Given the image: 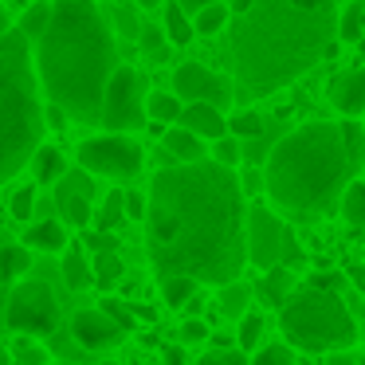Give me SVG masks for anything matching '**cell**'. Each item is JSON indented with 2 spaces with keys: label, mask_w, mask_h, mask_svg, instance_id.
I'll list each match as a JSON object with an SVG mask.
<instances>
[{
  "label": "cell",
  "mask_w": 365,
  "mask_h": 365,
  "mask_svg": "<svg viewBox=\"0 0 365 365\" xmlns=\"http://www.w3.org/2000/svg\"><path fill=\"white\" fill-rule=\"evenodd\" d=\"M145 252L158 275H189L200 287L240 283L247 267V192L236 169L205 158L165 165L150 181Z\"/></svg>",
  "instance_id": "1"
},
{
  "label": "cell",
  "mask_w": 365,
  "mask_h": 365,
  "mask_svg": "<svg viewBox=\"0 0 365 365\" xmlns=\"http://www.w3.org/2000/svg\"><path fill=\"white\" fill-rule=\"evenodd\" d=\"M220 56L240 95L267 98L338 48V0H224Z\"/></svg>",
  "instance_id": "2"
},
{
  "label": "cell",
  "mask_w": 365,
  "mask_h": 365,
  "mask_svg": "<svg viewBox=\"0 0 365 365\" xmlns=\"http://www.w3.org/2000/svg\"><path fill=\"white\" fill-rule=\"evenodd\" d=\"M365 169V122H307L275 142L263 169L267 200L279 216L318 224L341 212V197Z\"/></svg>",
  "instance_id": "3"
},
{
  "label": "cell",
  "mask_w": 365,
  "mask_h": 365,
  "mask_svg": "<svg viewBox=\"0 0 365 365\" xmlns=\"http://www.w3.org/2000/svg\"><path fill=\"white\" fill-rule=\"evenodd\" d=\"M122 67L118 43L95 0H56V16L36 43V75L48 103L79 126H103V103Z\"/></svg>",
  "instance_id": "4"
},
{
  "label": "cell",
  "mask_w": 365,
  "mask_h": 365,
  "mask_svg": "<svg viewBox=\"0 0 365 365\" xmlns=\"http://www.w3.org/2000/svg\"><path fill=\"white\" fill-rule=\"evenodd\" d=\"M43 103L36 48L20 28L0 40V185H9L20 169L32 165L43 145Z\"/></svg>",
  "instance_id": "5"
},
{
  "label": "cell",
  "mask_w": 365,
  "mask_h": 365,
  "mask_svg": "<svg viewBox=\"0 0 365 365\" xmlns=\"http://www.w3.org/2000/svg\"><path fill=\"white\" fill-rule=\"evenodd\" d=\"M279 334L302 354H341L357 341V318L334 287L307 283L279 310Z\"/></svg>",
  "instance_id": "6"
},
{
  "label": "cell",
  "mask_w": 365,
  "mask_h": 365,
  "mask_svg": "<svg viewBox=\"0 0 365 365\" xmlns=\"http://www.w3.org/2000/svg\"><path fill=\"white\" fill-rule=\"evenodd\" d=\"M150 122V83L138 67L122 63L106 87L103 103V126L106 134H134Z\"/></svg>",
  "instance_id": "7"
},
{
  "label": "cell",
  "mask_w": 365,
  "mask_h": 365,
  "mask_svg": "<svg viewBox=\"0 0 365 365\" xmlns=\"http://www.w3.org/2000/svg\"><path fill=\"white\" fill-rule=\"evenodd\" d=\"M79 169L95 177H110V181H130L142 173L145 165V150L134 134H95L87 142H79L75 150Z\"/></svg>",
  "instance_id": "8"
},
{
  "label": "cell",
  "mask_w": 365,
  "mask_h": 365,
  "mask_svg": "<svg viewBox=\"0 0 365 365\" xmlns=\"http://www.w3.org/2000/svg\"><path fill=\"white\" fill-rule=\"evenodd\" d=\"M4 322L9 330L24 334V338H51L59 326V302L43 279H24L9 291V307H4Z\"/></svg>",
  "instance_id": "9"
},
{
  "label": "cell",
  "mask_w": 365,
  "mask_h": 365,
  "mask_svg": "<svg viewBox=\"0 0 365 365\" xmlns=\"http://www.w3.org/2000/svg\"><path fill=\"white\" fill-rule=\"evenodd\" d=\"M291 244L283 216L267 205H252L247 208V263H255L259 271L283 267V252Z\"/></svg>",
  "instance_id": "10"
},
{
  "label": "cell",
  "mask_w": 365,
  "mask_h": 365,
  "mask_svg": "<svg viewBox=\"0 0 365 365\" xmlns=\"http://www.w3.org/2000/svg\"><path fill=\"white\" fill-rule=\"evenodd\" d=\"M173 91L181 95V103H208V106H220V110H228L232 98L240 95L232 75H220L205 63H177Z\"/></svg>",
  "instance_id": "11"
},
{
  "label": "cell",
  "mask_w": 365,
  "mask_h": 365,
  "mask_svg": "<svg viewBox=\"0 0 365 365\" xmlns=\"http://www.w3.org/2000/svg\"><path fill=\"white\" fill-rule=\"evenodd\" d=\"M91 200H95V173H87V169H71L56 185V212L67 228H91L95 224Z\"/></svg>",
  "instance_id": "12"
},
{
  "label": "cell",
  "mask_w": 365,
  "mask_h": 365,
  "mask_svg": "<svg viewBox=\"0 0 365 365\" xmlns=\"http://www.w3.org/2000/svg\"><path fill=\"white\" fill-rule=\"evenodd\" d=\"M71 338L79 341L83 349H95V354H98V349L118 346V341L126 338V326H118L103 307H98V310H75V318H71Z\"/></svg>",
  "instance_id": "13"
},
{
  "label": "cell",
  "mask_w": 365,
  "mask_h": 365,
  "mask_svg": "<svg viewBox=\"0 0 365 365\" xmlns=\"http://www.w3.org/2000/svg\"><path fill=\"white\" fill-rule=\"evenodd\" d=\"M330 103L341 118H365V67H349V71L334 75Z\"/></svg>",
  "instance_id": "14"
},
{
  "label": "cell",
  "mask_w": 365,
  "mask_h": 365,
  "mask_svg": "<svg viewBox=\"0 0 365 365\" xmlns=\"http://www.w3.org/2000/svg\"><path fill=\"white\" fill-rule=\"evenodd\" d=\"M177 126L192 130L205 142H220V138H228V114L220 106H208V103H185V114Z\"/></svg>",
  "instance_id": "15"
},
{
  "label": "cell",
  "mask_w": 365,
  "mask_h": 365,
  "mask_svg": "<svg viewBox=\"0 0 365 365\" xmlns=\"http://www.w3.org/2000/svg\"><path fill=\"white\" fill-rule=\"evenodd\" d=\"M24 244L32 252H43V255H63L71 247V236H67V224L59 220H32L24 232Z\"/></svg>",
  "instance_id": "16"
},
{
  "label": "cell",
  "mask_w": 365,
  "mask_h": 365,
  "mask_svg": "<svg viewBox=\"0 0 365 365\" xmlns=\"http://www.w3.org/2000/svg\"><path fill=\"white\" fill-rule=\"evenodd\" d=\"M255 294H259L263 310H283L287 302L294 299V275H291V267H271V271H263Z\"/></svg>",
  "instance_id": "17"
},
{
  "label": "cell",
  "mask_w": 365,
  "mask_h": 365,
  "mask_svg": "<svg viewBox=\"0 0 365 365\" xmlns=\"http://www.w3.org/2000/svg\"><path fill=\"white\" fill-rule=\"evenodd\" d=\"M161 145H165V153L177 161V165L205 161V138H197L192 130H185V126H169L165 134H161Z\"/></svg>",
  "instance_id": "18"
},
{
  "label": "cell",
  "mask_w": 365,
  "mask_h": 365,
  "mask_svg": "<svg viewBox=\"0 0 365 365\" xmlns=\"http://www.w3.org/2000/svg\"><path fill=\"white\" fill-rule=\"evenodd\" d=\"M28 271H32V247L28 244H4L0 240V287H9L12 283H24Z\"/></svg>",
  "instance_id": "19"
},
{
  "label": "cell",
  "mask_w": 365,
  "mask_h": 365,
  "mask_svg": "<svg viewBox=\"0 0 365 365\" xmlns=\"http://www.w3.org/2000/svg\"><path fill=\"white\" fill-rule=\"evenodd\" d=\"M59 275H63V283L71 287V291H87V287L95 283V267H91V255L83 252L79 244H71L63 255H59Z\"/></svg>",
  "instance_id": "20"
},
{
  "label": "cell",
  "mask_w": 365,
  "mask_h": 365,
  "mask_svg": "<svg viewBox=\"0 0 365 365\" xmlns=\"http://www.w3.org/2000/svg\"><path fill=\"white\" fill-rule=\"evenodd\" d=\"M161 28H165V36H169V48H189V43L197 40V24H192V16L177 4V0H169L165 9H161Z\"/></svg>",
  "instance_id": "21"
},
{
  "label": "cell",
  "mask_w": 365,
  "mask_h": 365,
  "mask_svg": "<svg viewBox=\"0 0 365 365\" xmlns=\"http://www.w3.org/2000/svg\"><path fill=\"white\" fill-rule=\"evenodd\" d=\"M28 169H32L36 185H59L67 173H71V169H67V158H63V150H59V145H40Z\"/></svg>",
  "instance_id": "22"
},
{
  "label": "cell",
  "mask_w": 365,
  "mask_h": 365,
  "mask_svg": "<svg viewBox=\"0 0 365 365\" xmlns=\"http://www.w3.org/2000/svg\"><path fill=\"white\" fill-rule=\"evenodd\" d=\"M51 16H56V0H36V4H28V9L20 12L16 28L32 40V48L43 40V32L51 28Z\"/></svg>",
  "instance_id": "23"
},
{
  "label": "cell",
  "mask_w": 365,
  "mask_h": 365,
  "mask_svg": "<svg viewBox=\"0 0 365 365\" xmlns=\"http://www.w3.org/2000/svg\"><path fill=\"white\" fill-rule=\"evenodd\" d=\"M185 114V103L177 91H150V122H158V126H177Z\"/></svg>",
  "instance_id": "24"
},
{
  "label": "cell",
  "mask_w": 365,
  "mask_h": 365,
  "mask_svg": "<svg viewBox=\"0 0 365 365\" xmlns=\"http://www.w3.org/2000/svg\"><path fill=\"white\" fill-rule=\"evenodd\" d=\"M197 279H189V275H165L158 283V294H161V302L165 307H189V299H197Z\"/></svg>",
  "instance_id": "25"
},
{
  "label": "cell",
  "mask_w": 365,
  "mask_h": 365,
  "mask_svg": "<svg viewBox=\"0 0 365 365\" xmlns=\"http://www.w3.org/2000/svg\"><path fill=\"white\" fill-rule=\"evenodd\" d=\"M365 40V0H354L346 4L338 16V43H361Z\"/></svg>",
  "instance_id": "26"
},
{
  "label": "cell",
  "mask_w": 365,
  "mask_h": 365,
  "mask_svg": "<svg viewBox=\"0 0 365 365\" xmlns=\"http://www.w3.org/2000/svg\"><path fill=\"white\" fill-rule=\"evenodd\" d=\"M122 220H130L126 216V192L114 189V192H106V200L95 208V228L98 232H114Z\"/></svg>",
  "instance_id": "27"
},
{
  "label": "cell",
  "mask_w": 365,
  "mask_h": 365,
  "mask_svg": "<svg viewBox=\"0 0 365 365\" xmlns=\"http://www.w3.org/2000/svg\"><path fill=\"white\" fill-rule=\"evenodd\" d=\"M91 267H95V283L103 287V291L118 287L122 275H126V263H122L118 252H98V255H91Z\"/></svg>",
  "instance_id": "28"
},
{
  "label": "cell",
  "mask_w": 365,
  "mask_h": 365,
  "mask_svg": "<svg viewBox=\"0 0 365 365\" xmlns=\"http://www.w3.org/2000/svg\"><path fill=\"white\" fill-rule=\"evenodd\" d=\"M341 220H346L349 228H365V181L361 177H357L346 189V197H341Z\"/></svg>",
  "instance_id": "29"
},
{
  "label": "cell",
  "mask_w": 365,
  "mask_h": 365,
  "mask_svg": "<svg viewBox=\"0 0 365 365\" xmlns=\"http://www.w3.org/2000/svg\"><path fill=\"white\" fill-rule=\"evenodd\" d=\"M192 24H197V36H224V28H228V4L216 0V4L200 9L197 16H192Z\"/></svg>",
  "instance_id": "30"
},
{
  "label": "cell",
  "mask_w": 365,
  "mask_h": 365,
  "mask_svg": "<svg viewBox=\"0 0 365 365\" xmlns=\"http://www.w3.org/2000/svg\"><path fill=\"white\" fill-rule=\"evenodd\" d=\"M263 330H267V322H263V314H255V310H247L244 318H240V330H236V341L244 354H255V349L263 346Z\"/></svg>",
  "instance_id": "31"
},
{
  "label": "cell",
  "mask_w": 365,
  "mask_h": 365,
  "mask_svg": "<svg viewBox=\"0 0 365 365\" xmlns=\"http://www.w3.org/2000/svg\"><path fill=\"white\" fill-rule=\"evenodd\" d=\"M247 302H252V291H247L244 283L220 287V310H224V318H244L247 314Z\"/></svg>",
  "instance_id": "32"
},
{
  "label": "cell",
  "mask_w": 365,
  "mask_h": 365,
  "mask_svg": "<svg viewBox=\"0 0 365 365\" xmlns=\"http://www.w3.org/2000/svg\"><path fill=\"white\" fill-rule=\"evenodd\" d=\"M228 134L232 138H259L263 134V114L259 110H232Z\"/></svg>",
  "instance_id": "33"
},
{
  "label": "cell",
  "mask_w": 365,
  "mask_h": 365,
  "mask_svg": "<svg viewBox=\"0 0 365 365\" xmlns=\"http://www.w3.org/2000/svg\"><path fill=\"white\" fill-rule=\"evenodd\" d=\"M9 212H12V220H28V224H32V216H36V185H20V189H12Z\"/></svg>",
  "instance_id": "34"
},
{
  "label": "cell",
  "mask_w": 365,
  "mask_h": 365,
  "mask_svg": "<svg viewBox=\"0 0 365 365\" xmlns=\"http://www.w3.org/2000/svg\"><path fill=\"white\" fill-rule=\"evenodd\" d=\"M252 365H299V361H294V346H287V341H271V346L255 349Z\"/></svg>",
  "instance_id": "35"
},
{
  "label": "cell",
  "mask_w": 365,
  "mask_h": 365,
  "mask_svg": "<svg viewBox=\"0 0 365 365\" xmlns=\"http://www.w3.org/2000/svg\"><path fill=\"white\" fill-rule=\"evenodd\" d=\"M192 365H252V361H247V354L240 346L236 349H232V346H216V349H205Z\"/></svg>",
  "instance_id": "36"
},
{
  "label": "cell",
  "mask_w": 365,
  "mask_h": 365,
  "mask_svg": "<svg viewBox=\"0 0 365 365\" xmlns=\"http://www.w3.org/2000/svg\"><path fill=\"white\" fill-rule=\"evenodd\" d=\"M138 43H142L153 59H161L169 51V36H165V28H161V24H145L142 32H138Z\"/></svg>",
  "instance_id": "37"
},
{
  "label": "cell",
  "mask_w": 365,
  "mask_h": 365,
  "mask_svg": "<svg viewBox=\"0 0 365 365\" xmlns=\"http://www.w3.org/2000/svg\"><path fill=\"white\" fill-rule=\"evenodd\" d=\"M212 161H220V165L236 169L240 165V138H220V142H212Z\"/></svg>",
  "instance_id": "38"
},
{
  "label": "cell",
  "mask_w": 365,
  "mask_h": 365,
  "mask_svg": "<svg viewBox=\"0 0 365 365\" xmlns=\"http://www.w3.org/2000/svg\"><path fill=\"white\" fill-rule=\"evenodd\" d=\"M208 334H212V330H208L205 318H185V322H181V346H205Z\"/></svg>",
  "instance_id": "39"
},
{
  "label": "cell",
  "mask_w": 365,
  "mask_h": 365,
  "mask_svg": "<svg viewBox=\"0 0 365 365\" xmlns=\"http://www.w3.org/2000/svg\"><path fill=\"white\" fill-rule=\"evenodd\" d=\"M126 216L130 220H145V216H150V197H142V192H126Z\"/></svg>",
  "instance_id": "40"
},
{
  "label": "cell",
  "mask_w": 365,
  "mask_h": 365,
  "mask_svg": "<svg viewBox=\"0 0 365 365\" xmlns=\"http://www.w3.org/2000/svg\"><path fill=\"white\" fill-rule=\"evenodd\" d=\"M43 122H48V130H67V126H71L67 110H63V106H56V103H43Z\"/></svg>",
  "instance_id": "41"
},
{
  "label": "cell",
  "mask_w": 365,
  "mask_h": 365,
  "mask_svg": "<svg viewBox=\"0 0 365 365\" xmlns=\"http://www.w3.org/2000/svg\"><path fill=\"white\" fill-rule=\"evenodd\" d=\"M103 310H106V314H110L118 326H126V330L134 326V314H130V307H122L118 299H106V302H103Z\"/></svg>",
  "instance_id": "42"
},
{
  "label": "cell",
  "mask_w": 365,
  "mask_h": 365,
  "mask_svg": "<svg viewBox=\"0 0 365 365\" xmlns=\"http://www.w3.org/2000/svg\"><path fill=\"white\" fill-rule=\"evenodd\" d=\"M87 247H91V252H118V244H114V236H106V232H87Z\"/></svg>",
  "instance_id": "43"
},
{
  "label": "cell",
  "mask_w": 365,
  "mask_h": 365,
  "mask_svg": "<svg viewBox=\"0 0 365 365\" xmlns=\"http://www.w3.org/2000/svg\"><path fill=\"white\" fill-rule=\"evenodd\" d=\"M161 365H192V361L185 357V346H165L161 349Z\"/></svg>",
  "instance_id": "44"
},
{
  "label": "cell",
  "mask_w": 365,
  "mask_h": 365,
  "mask_svg": "<svg viewBox=\"0 0 365 365\" xmlns=\"http://www.w3.org/2000/svg\"><path fill=\"white\" fill-rule=\"evenodd\" d=\"M346 275H349V283H354L357 291L365 294V263H349V271H346Z\"/></svg>",
  "instance_id": "45"
},
{
  "label": "cell",
  "mask_w": 365,
  "mask_h": 365,
  "mask_svg": "<svg viewBox=\"0 0 365 365\" xmlns=\"http://www.w3.org/2000/svg\"><path fill=\"white\" fill-rule=\"evenodd\" d=\"M177 4H181V9L189 12V16H197L200 9H208V4H216V0H177Z\"/></svg>",
  "instance_id": "46"
},
{
  "label": "cell",
  "mask_w": 365,
  "mask_h": 365,
  "mask_svg": "<svg viewBox=\"0 0 365 365\" xmlns=\"http://www.w3.org/2000/svg\"><path fill=\"white\" fill-rule=\"evenodd\" d=\"M326 365H361V361H357L349 349H341V354H330V361H326Z\"/></svg>",
  "instance_id": "47"
},
{
  "label": "cell",
  "mask_w": 365,
  "mask_h": 365,
  "mask_svg": "<svg viewBox=\"0 0 365 365\" xmlns=\"http://www.w3.org/2000/svg\"><path fill=\"white\" fill-rule=\"evenodd\" d=\"M185 310H189V318H200V310H205V299H189V307H185Z\"/></svg>",
  "instance_id": "48"
},
{
  "label": "cell",
  "mask_w": 365,
  "mask_h": 365,
  "mask_svg": "<svg viewBox=\"0 0 365 365\" xmlns=\"http://www.w3.org/2000/svg\"><path fill=\"white\" fill-rule=\"evenodd\" d=\"M169 0H142V4H138V9H165Z\"/></svg>",
  "instance_id": "49"
},
{
  "label": "cell",
  "mask_w": 365,
  "mask_h": 365,
  "mask_svg": "<svg viewBox=\"0 0 365 365\" xmlns=\"http://www.w3.org/2000/svg\"><path fill=\"white\" fill-rule=\"evenodd\" d=\"M12 32V24H9V16H4V12H0V40H4V36Z\"/></svg>",
  "instance_id": "50"
},
{
  "label": "cell",
  "mask_w": 365,
  "mask_h": 365,
  "mask_svg": "<svg viewBox=\"0 0 365 365\" xmlns=\"http://www.w3.org/2000/svg\"><path fill=\"white\" fill-rule=\"evenodd\" d=\"M0 365H12V354H9L4 346H0Z\"/></svg>",
  "instance_id": "51"
},
{
  "label": "cell",
  "mask_w": 365,
  "mask_h": 365,
  "mask_svg": "<svg viewBox=\"0 0 365 365\" xmlns=\"http://www.w3.org/2000/svg\"><path fill=\"white\" fill-rule=\"evenodd\" d=\"M51 365H75V361H51Z\"/></svg>",
  "instance_id": "52"
},
{
  "label": "cell",
  "mask_w": 365,
  "mask_h": 365,
  "mask_svg": "<svg viewBox=\"0 0 365 365\" xmlns=\"http://www.w3.org/2000/svg\"><path fill=\"white\" fill-rule=\"evenodd\" d=\"M357 48H361V56H365V40H361V43H357Z\"/></svg>",
  "instance_id": "53"
},
{
  "label": "cell",
  "mask_w": 365,
  "mask_h": 365,
  "mask_svg": "<svg viewBox=\"0 0 365 365\" xmlns=\"http://www.w3.org/2000/svg\"><path fill=\"white\" fill-rule=\"evenodd\" d=\"M126 4H142V0H126Z\"/></svg>",
  "instance_id": "54"
},
{
  "label": "cell",
  "mask_w": 365,
  "mask_h": 365,
  "mask_svg": "<svg viewBox=\"0 0 365 365\" xmlns=\"http://www.w3.org/2000/svg\"><path fill=\"white\" fill-rule=\"evenodd\" d=\"M98 365H114V361H98Z\"/></svg>",
  "instance_id": "55"
},
{
  "label": "cell",
  "mask_w": 365,
  "mask_h": 365,
  "mask_svg": "<svg viewBox=\"0 0 365 365\" xmlns=\"http://www.w3.org/2000/svg\"><path fill=\"white\" fill-rule=\"evenodd\" d=\"M361 365H365V354H361Z\"/></svg>",
  "instance_id": "56"
}]
</instances>
